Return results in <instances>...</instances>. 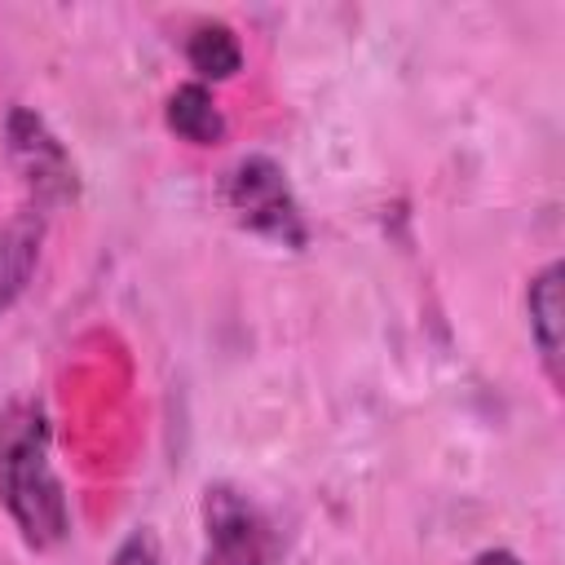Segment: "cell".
Instances as JSON below:
<instances>
[{
  "mask_svg": "<svg viewBox=\"0 0 565 565\" xmlns=\"http://www.w3.org/2000/svg\"><path fill=\"white\" fill-rule=\"evenodd\" d=\"M0 503L35 552L57 547L71 530L66 490L53 468L49 411L35 397H18L0 411Z\"/></svg>",
  "mask_w": 565,
  "mask_h": 565,
  "instance_id": "cell-1",
  "label": "cell"
},
{
  "mask_svg": "<svg viewBox=\"0 0 565 565\" xmlns=\"http://www.w3.org/2000/svg\"><path fill=\"white\" fill-rule=\"evenodd\" d=\"M221 203L243 230L269 243H282V247L309 243V221L287 181V168L269 154H243L221 181Z\"/></svg>",
  "mask_w": 565,
  "mask_h": 565,
  "instance_id": "cell-2",
  "label": "cell"
},
{
  "mask_svg": "<svg viewBox=\"0 0 565 565\" xmlns=\"http://www.w3.org/2000/svg\"><path fill=\"white\" fill-rule=\"evenodd\" d=\"M4 150H9V163H13L18 181L26 185L31 207L53 212V207H66V203L79 199V168H75L71 150L49 128V119L35 115L31 106H9Z\"/></svg>",
  "mask_w": 565,
  "mask_h": 565,
  "instance_id": "cell-3",
  "label": "cell"
},
{
  "mask_svg": "<svg viewBox=\"0 0 565 565\" xmlns=\"http://www.w3.org/2000/svg\"><path fill=\"white\" fill-rule=\"evenodd\" d=\"M203 534V565H278V530L265 516V508L238 486H207Z\"/></svg>",
  "mask_w": 565,
  "mask_h": 565,
  "instance_id": "cell-4",
  "label": "cell"
},
{
  "mask_svg": "<svg viewBox=\"0 0 565 565\" xmlns=\"http://www.w3.org/2000/svg\"><path fill=\"white\" fill-rule=\"evenodd\" d=\"M44 221H49V212L26 203L0 225V318L18 305V296L35 278L40 247H44Z\"/></svg>",
  "mask_w": 565,
  "mask_h": 565,
  "instance_id": "cell-5",
  "label": "cell"
},
{
  "mask_svg": "<svg viewBox=\"0 0 565 565\" xmlns=\"http://www.w3.org/2000/svg\"><path fill=\"white\" fill-rule=\"evenodd\" d=\"M561 260H547L530 287H525V318H530V340L539 349V362L547 371L552 384H561Z\"/></svg>",
  "mask_w": 565,
  "mask_h": 565,
  "instance_id": "cell-6",
  "label": "cell"
},
{
  "mask_svg": "<svg viewBox=\"0 0 565 565\" xmlns=\"http://www.w3.org/2000/svg\"><path fill=\"white\" fill-rule=\"evenodd\" d=\"M163 119H168V128H172L181 141H190V146H216V141H225V115H221L212 88L199 84V79H185L181 88L168 93Z\"/></svg>",
  "mask_w": 565,
  "mask_h": 565,
  "instance_id": "cell-7",
  "label": "cell"
},
{
  "mask_svg": "<svg viewBox=\"0 0 565 565\" xmlns=\"http://www.w3.org/2000/svg\"><path fill=\"white\" fill-rule=\"evenodd\" d=\"M185 62H190V71L199 75V84H207V79H230V75L243 71L238 35H234L225 22H199V26L185 35Z\"/></svg>",
  "mask_w": 565,
  "mask_h": 565,
  "instance_id": "cell-8",
  "label": "cell"
},
{
  "mask_svg": "<svg viewBox=\"0 0 565 565\" xmlns=\"http://www.w3.org/2000/svg\"><path fill=\"white\" fill-rule=\"evenodd\" d=\"M110 565H163V547L159 534L150 525H137L119 539V547L110 552Z\"/></svg>",
  "mask_w": 565,
  "mask_h": 565,
  "instance_id": "cell-9",
  "label": "cell"
},
{
  "mask_svg": "<svg viewBox=\"0 0 565 565\" xmlns=\"http://www.w3.org/2000/svg\"><path fill=\"white\" fill-rule=\"evenodd\" d=\"M472 565H525V561L516 552H508V547H486V552L472 556Z\"/></svg>",
  "mask_w": 565,
  "mask_h": 565,
  "instance_id": "cell-10",
  "label": "cell"
}]
</instances>
